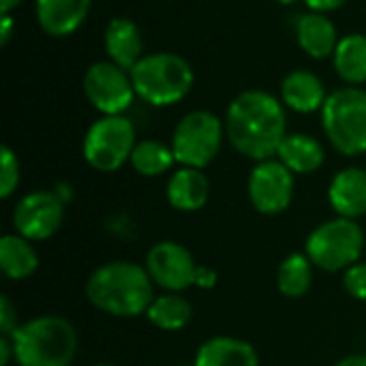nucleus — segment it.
Segmentation results:
<instances>
[{
  "mask_svg": "<svg viewBox=\"0 0 366 366\" xmlns=\"http://www.w3.org/2000/svg\"><path fill=\"white\" fill-rule=\"evenodd\" d=\"M287 118L281 103L262 90L238 94L225 116V133L229 144L253 161H268L279 152L285 139Z\"/></svg>",
  "mask_w": 366,
  "mask_h": 366,
  "instance_id": "f257e3e1",
  "label": "nucleus"
},
{
  "mask_svg": "<svg viewBox=\"0 0 366 366\" xmlns=\"http://www.w3.org/2000/svg\"><path fill=\"white\" fill-rule=\"evenodd\" d=\"M86 298L94 309L112 317H137L146 315L157 296L146 266L135 262H109L88 277Z\"/></svg>",
  "mask_w": 366,
  "mask_h": 366,
  "instance_id": "f03ea898",
  "label": "nucleus"
},
{
  "mask_svg": "<svg viewBox=\"0 0 366 366\" xmlns=\"http://www.w3.org/2000/svg\"><path fill=\"white\" fill-rule=\"evenodd\" d=\"M9 337L19 366H69L77 354V332L60 315L28 320Z\"/></svg>",
  "mask_w": 366,
  "mask_h": 366,
  "instance_id": "7ed1b4c3",
  "label": "nucleus"
},
{
  "mask_svg": "<svg viewBox=\"0 0 366 366\" xmlns=\"http://www.w3.org/2000/svg\"><path fill=\"white\" fill-rule=\"evenodd\" d=\"M131 79L137 97L146 103L163 107L182 101L193 86L191 64L176 54L144 56L133 69Z\"/></svg>",
  "mask_w": 366,
  "mask_h": 366,
  "instance_id": "20e7f679",
  "label": "nucleus"
},
{
  "mask_svg": "<svg viewBox=\"0 0 366 366\" xmlns=\"http://www.w3.org/2000/svg\"><path fill=\"white\" fill-rule=\"evenodd\" d=\"M322 124L328 142L345 157L366 152V92L341 88L322 107Z\"/></svg>",
  "mask_w": 366,
  "mask_h": 366,
  "instance_id": "39448f33",
  "label": "nucleus"
},
{
  "mask_svg": "<svg viewBox=\"0 0 366 366\" xmlns=\"http://www.w3.org/2000/svg\"><path fill=\"white\" fill-rule=\"evenodd\" d=\"M305 249L315 268L326 272H345L360 262L365 234L356 221L337 217L317 225L309 234Z\"/></svg>",
  "mask_w": 366,
  "mask_h": 366,
  "instance_id": "423d86ee",
  "label": "nucleus"
},
{
  "mask_svg": "<svg viewBox=\"0 0 366 366\" xmlns=\"http://www.w3.org/2000/svg\"><path fill=\"white\" fill-rule=\"evenodd\" d=\"M221 142H223L221 120L212 112L197 109L187 114L178 122L172 135V150L176 163H180L182 167L204 169L219 154Z\"/></svg>",
  "mask_w": 366,
  "mask_h": 366,
  "instance_id": "0eeeda50",
  "label": "nucleus"
},
{
  "mask_svg": "<svg viewBox=\"0 0 366 366\" xmlns=\"http://www.w3.org/2000/svg\"><path fill=\"white\" fill-rule=\"evenodd\" d=\"M135 148V129L124 116H105L97 120L84 137V159L97 172H116L131 161Z\"/></svg>",
  "mask_w": 366,
  "mask_h": 366,
  "instance_id": "6e6552de",
  "label": "nucleus"
},
{
  "mask_svg": "<svg viewBox=\"0 0 366 366\" xmlns=\"http://www.w3.org/2000/svg\"><path fill=\"white\" fill-rule=\"evenodd\" d=\"M64 223V202L54 191H32L13 208V227L30 242L51 238Z\"/></svg>",
  "mask_w": 366,
  "mask_h": 366,
  "instance_id": "1a4fd4ad",
  "label": "nucleus"
},
{
  "mask_svg": "<svg viewBox=\"0 0 366 366\" xmlns=\"http://www.w3.org/2000/svg\"><path fill=\"white\" fill-rule=\"evenodd\" d=\"M146 270L154 285L180 294L197 285L199 266L187 247L174 240L157 242L146 255Z\"/></svg>",
  "mask_w": 366,
  "mask_h": 366,
  "instance_id": "9d476101",
  "label": "nucleus"
},
{
  "mask_svg": "<svg viewBox=\"0 0 366 366\" xmlns=\"http://www.w3.org/2000/svg\"><path fill=\"white\" fill-rule=\"evenodd\" d=\"M84 92L105 116H120L135 97L131 75H127L116 62H94L86 71Z\"/></svg>",
  "mask_w": 366,
  "mask_h": 366,
  "instance_id": "9b49d317",
  "label": "nucleus"
},
{
  "mask_svg": "<svg viewBox=\"0 0 366 366\" xmlns=\"http://www.w3.org/2000/svg\"><path fill=\"white\" fill-rule=\"evenodd\" d=\"M294 197V172L281 161H259L249 176V199L266 217L281 214Z\"/></svg>",
  "mask_w": 366,
  "mask_h": 366,
  "instance_id": "f8f14e48",
  "label": "nucleus"
},
{
  "mask_svg": "<svg viewBox=\"0 0 366 366\" xmlns=\"http://www.w3.org/2000/svg\"><path fill=\"white\" fill-rule=\"evenodd\" d=\"M328 199L332 210L343 219H360L366 214V172L360 167H347L339 172L330 187Z\"/></svg>",
  "mask_w": 366,
  "mask_h": 366,
  "instance_id": "ddd939ff",
  "label": "nucleus"
},
{
  "mask_svg": "<svg viewBox=\"0 0 366 366\" xmlns=\"http://www.w3.org/2000/svg\"><path fill=\"white\" fill-rule=\"evenodd\" d=\"M195 366H259L257 350L236 337H212L199 345Z\"/></svg>",
  "mask_w": 366,
  "mask_h": 366,
  "instance_id": "4468645a",
  "label": "nucleus"
},
{
  "mask_svg": "<svg viewBox=\"0 0 366 366\" xmlns=\"http://www.w3.org/2000/svg\"><path fill=\"white\" fill-rule=\"evenodd\" d=\"M165 193L172 208L180 212H195L206 206L210 195V182L202 169L182 167L172 174Z\"/></svg>",
  "mask_w": 366,
  "mask_h": 366,
  "instance_id": "2eb2a0df",
  "label": "nucleus"
},
{
  "mask_svg": "<svg viewBox=\"0 0 366 366\" xmlns=\"http://www.w3.org/2000/svg\"><path fill=\"white\" fill-rule=\"evenodd\" d=\"M90 0H36V17L41 28L51 36L75 32L86 19Z\"/></svg>",
  "mask_w": 366,
  "mask_h": 366,
  "instance_id": "dca6fc26",
  "label": "nucleus"
},
{
  "mask_svg": "<svg viewBox=\"0 0 366 366\" xmlns=\"http://www.w3.org/2000/svg\"><path fill=\"white\" fill-rule=\"evenodd\" d=\"M277 157L294 174H313L322 167L326 152L315 137L305 133H292L285 135V139L281 142Z\"/></svg>",
  "mask_w": 366,
  "mask_h": 366,
  "instance_id": "f3484780",
  "label": "nucleus"
},
{
  "mask_svg": "<svg viewBox=\"0 0 366 366\" xmlns=\"http://www.w3.org/2000/svg\"><path fill=\"white\" fill-rule=\"evenodd\" d=\"M105 49L118 66L131 71L142 60L139 58L142 56L139 28L127 17H118V19L109 21V26L105 30Z\"/></svg>",
  "mask_w": 366,
  "mask_h": 366,
  "instance_id": "a211bd4d",
  "label": "nucleus"
},
{
  "mask_svg": "<svg viewBox=\"0 0 366 366\" xmlns=\"http://www.w3.org/2000/svg\"><path fill=\"white\" fill-rule=\"evenodd\" d=\"M283 101L296 112H315L326 103V90L322 79L311 71H292L281 86Z\"/></svg>",
  "mask_w": 366,
  "mask_h": 366,
  "instance_id": "6ab92c4d",
  "label": "nucleus"
},
{
  "mask_svg": "<svg viewBox=\"0 0 366 366\" xmlns=\"http://www.w3.org/2000/svg\"><path fill=\"white\" fill-rule=\"evenodd\" d=\"M298 43L300 47L313 56V58H328L335 54L339 41H337V28L324 13H307L298 19Z\"/></svg>",
  "mask_w": 366,
  "mask_h": 366,
  "instance_id": "aec40b11",
  "label": "nucleus"
},
{
  "mask_svg": "<svg viewBox=\"0 0 366 366\" xmlns=\"http://www.w3.org/2000/svg\"><path fill=\"white\" fill-rule=\"evenodd\" d=\"M0 268L11 281H24L39 268V255L30 240L19 234H6L0 238Z\"/></svg>",
  "mask_w": 366,
  "mask_h": 366,
  "instance_id": "412c9836",
  "label": "nucleus"
},
{
  "mask_svg": "<svg viewBox=\"0 0 366 366\" xmlns=\"http://www.w3.org/2000/svg\"><path fill=\"white\" fill-rule=\"evenodd\" d=\"M146 317L159 330L176 332V330H182L184 326H189V322L193 317V307L184 296L169 292V294L157 296L152 300V305L146 311Z\"/></svg>",
  "mask_w": 366,
  "mask_h": 366,
  "instance_id": "4be33fe9",
  "label": "nucleus"
},
{
  "mask_svg": "<svg viewBox=\"0 0 366 366\" xmlns=\"http://www.w3.org/2000/svg\"><path fill=\"white\" fill-rule=\"evenodd\" d=\"M279 292L287 298H302L313 285V264L302 253H292L283 259L277 272Z\"/></svg>",
  "mask_w": 366,
  "mask_h": 366,
  "instance_id": "5701e85b",
  "label": "nucleus"
},
{
  "mask_svg": "<svg viewBox=\"0 0 366 366\" xmlns=\"http://www.w3.org/2000/svg\"><path fill=\"white\" fill-rule=\"evenodd\" d=\"M335 66L337 73L350 84L366 81V36L350 34L339 41L335 49Z\"/></svg>",
  "mask_w": 366,
  "mask_h": 366,
  "instance_id": "b1692460",
  "label": "nucleus"
},
{
  "mask_svg": "<svg viewBox=\"0 0 366 366\" xmlns=\"http://www.w3.org/2000/svg\"><path fill=\"white\" fill-rule=\"evenodd\" d=\"M174 163H176L174 150L161 142H154V139L137 142L133 148V154H131L133 169L146 178H154V176L165 174Z\"/></svg>",
  "mask_w": 366,
  "mask_h": 366,
  "instance_id": "393cba45",
  "label": "nucleus"
},
{
  "mask_svg": "<svg viewBox=\"0 0 366 366\" xmlns=\"http://www.w3.org/2000/svg\"><path fill=\"white\" fill-rule=\"evenodd\" d=\"M19 184V161L9 146H2V169H0V197L6 199Z\"/></svg>",
  "mask_w": 366,
  "mask_h": 366,
  "instance_id": "a878e982",
  "label": "nucleus"
},
{
  "mask_svg": "<svg viewBox=\"0 0 366 366\" xmlns=\"http://www.w3.org/2000/svg\"><path fill=\"white\" fill-rule=\"evenodd\" d=\"M343 287L354 300L366 302V262H358L343 272Z\"/></svg>",
  "mask_w": 366,
  "mask_h": 366,
  "instance_id": "bb28decb",
  "label": "nucleus"
},
{
  "mask_svg": "<svg viewBox=\"0 0 366 366\" xmlns=\"http://www.w3.org/2000/svg\"><path fill=\"white\" fill-rule=\"evenodd\" d=\"M17 309L13 307V302L9 300V296L0 298V332L4 337L13 335V330L17 328Z\"/></svg>",
  "mask_w": 366,
  "mask_h": 366,
  "instance_id": "cd10ccee",
  "label": "nucleus"
},
{
  "mask_svg": "<svg viewBox=\"0 0 366 366\" xmlns=\"http://www.w3.org/2000/svg\"><path fill=\"white\" fill-rule=\"evenodd\" d=\"M313 11H317V13H326V11H335V9H339L345 0H305Z\"/></svg>",
  "mask_w": 366,
  "mask_h": 366,
  "instance_id": "c85d7f7f",
  "label": "nucleus"
},
{
  "mask_svg": "<svg viewBox=\"0 0 366 366\" xmlns=\"http://www.w3.org/2000/svg\"><path fill=\"white\" fill-rule=\"evenodd\" d=\"M15 360V352H13V343H11V337H0V365L6 366L9 360Z\"/></svg>",
  "mask_w": 366,
  "mask_h": 366,
  "instance_id": "c756f323",
  "label": "nucleus"
},
{
  "mask_svg": "<svg viewBox=\"0 0 366 366\" xmlns=\"http://www.w3.org/2000/svg\"><path fill=\"white\" fill-rule=\"evenodd\" d=\"M217 281V274L210 270V268H202L199 266V272H197V287H212Z\"/></svg>",
  "mask_w": 366,
  "mask_h": 366,
  "instance_id": "7c9ffc66",
  "label": "nucleus"
},
{
  "mask_svg": "<svg viewBox=\"0 0 366 366\" xmlns=\"http://www.w3.org/2000/svg\"><path fill=\"white\" fill-rule=\"evenodd\" d=\"M11 28H13V17H11L9 13H2V28H0V43H2V45L9 43Z\"/></svg>",
  "mask_w": 366,
  "mask_h": 366,
  "instance_id": "2f4dec72",
  "label": "nucleus"
},
{
  "mask_svg": "<svg viewBox=\"0 0 366 366\" xmlns=\"http://www.w3.org/2000/svg\"><path fill=\"white\" fill-rule=\"evenodd\" d=\"M335 366H366V356H347Z\"/></svg>",
  "mask_w": 366,
  "mask_h": 366,
  "instance_id": "473e14b6",
  "label": "nucleus"
},
{
  "mask_svg": "<svg viewBox=\"0 0 366 366\" xmlns=\"http://www.w3.org/2000/svg\"><path fill=\"white\" fill-rule=\"evenodd\" d=\"M19 2H21V0H0V9H2V13H9V11L15 9Z\"/></svg>",
  "mask_w": 366,
  "mask_h": 366,
  "instance_id": "72a5a7b5",
  "label": "nucleus"
},
{
  "mask_svg": "<svg viewBox=\"0 0 366 366\" xmlns=\"http://www.w3.org/2000/svg\"><path fill=\"white\" fill-rule=\"evenodd\" d=\"M277 2H281V4H294L296 0H277Z\"/></svg>",
  "mask_w": 366,
  "mask_h": 366,
  "instance_id": "f704fd0d",
  "label": "nucleus"
},
{
  "mask_svg": "<svg viewBox=\"0 0 366 366\" xmlns=\"http://www.w3.org/2000/svg\"><path fill=\"white\" fill-rule=\"evenodd\" d=\"M92 366H116V365H92Z\"/></svg>",
  "mask_w": 366,
  "mask_h": 366,
  "instance_id": "c9c22d12",
  "label": "nucleus"
},
{
  "mask_svg": "<svg viewBox=\"0 0 366 366\" xmlns=\"http://www.w3.org/2000/svg\"><path fill=\"white\" fill-rule=\"evenodd\" d=\"M180 366H195V365H180Z\"/></svg>",
  "mask_w": 366,
  "mask_h": 366,
  "instance_id": "e433bc0d",
  "label": "nucleus"
}]
</instances>
